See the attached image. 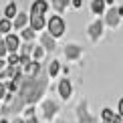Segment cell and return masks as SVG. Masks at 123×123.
Segmentation results:
<instances>
[{
    "label": "cell",
    "mask_w": 123,
    "mask_h": 123,
    "mask_svg": "<svg viewBox=\"0 0 123 123\" xmlns=\"http://www.w3.org/2000/svg\"><path fill=\"white\" fill-rule=\"evenodd\" d=\"M43 53H44V50H43V49H40V47L32 50V55H34V59H40V57H43Z\"/></svg>",
    "instance_id": "d4e9b609"
},
{
    "label": "cell",
    "mask_w": 123,
    "mask_h": 123,
    "mask_svg": "<svg viewBox=\"0 0 123 123\" xmlns=\"http://www.w3.org/2000/svg\"><path fill=\"white\" fill-rule=\"evenodd\" d=\"M55 123H67V121H63V119H59V121H55Z\"/></svg>",
    "instance_id": "4dcf8cb0"
},
{
    "label": "cell",
    "mask_w": 123,
    "mask_h": 123,
    "mask_svg": "<svg viewBox=\"0 0 123 123\" xmlns=\"http://www.w3.org/2000/svg\"><path fill=\"white\" fill-rule=\"evenodd\" d=\"M30 28L32 30H43L44 28V16H40V14H30Z\"/></svg>",
    "instance_id": "52a82bcc"
},
{
    "label": "cell",
    "mask_w": 123,
    "mask_h": 123,
    "mask_svg": "<svg viewBox=\"0 0 123 123\" xmlns=\"http://www.w3.org/2000/svg\"><path fill=\"white\" fill-rule=\"evenodd\" d=\"M99 34H101V22L91 24V26H89V37L95 40V38H99Z\"/></svg>",
    "instance_id": "8fae6325"
},
{
    "label": "cell",
    "mask_w": 123,
    "mask_h": 123,
    "mask_svg": "<svg viewBox=\"0 0 123 123\" xmlns=\"http://www.w3.org/2000/svg\"><path fill=\"white\" fill-rule=\"evenodd\" d=\"M18 65H20V55L10 53V57H8V67H18Z\"/></svg>",
    "instance_id": "ac0fdd59"
},
{
    "label": "cell",
    "mask_w": 123,
    "mask_h": 123,
    "mask_svg": "<svg viewBox=\"0 0 123 123\" xmlns=\"http://www.w3.org/2000/svg\"><path fill=\"white\" fill-rule=\"evenodd\" d=\"M59 69H61V63H59V61H53L50 67H49V75L50 77H57L59 75Z\"/></svg>",
    "instance_id": "e0dca14e"
},
{
    "label": "cell",
    "mask_w": 123,
    "mask_h": 123,
    "mask_svg": "<svg viewBox=\"0 0 123 123\" xmlns=\"http://www.w3.org/2000/svg\"><path fill=\"white\" fill-rule=\"evenodd\" d=\"M22 69H24V75L26 77H34V75H38V71L43 69V67H40L37 61H32V63H28L26 67H22Z\"/></svg>",
    "instance_id": "9c48e42d"
},
{
    "label": "cell",
    "mask_w": 123,
    "mask_h": 123,
    "mask_svg": "<svg viewBox=\"0 0 123 123\" xmlns=\"http://www.w3.org/2000/svg\"><path fill=\"white\" fill-rule=\"evenodd\" d=\"M77 121L79 123H95V117L87 109V101H81L79 107H77Z\"/></svg>",
    "instance_id": "3957f363"
},
{
    "label": "cell",
    "mask_w": 123,
    "mask_h": 123,
    "mask_svg": "<svg viewBox=\"0 0 123 123\" xmlns=\"http://www.w3.org/2000/svg\"><path fill=\"white\" fill-rule=\"evenodd\" d=\"M65 55H67V59L75 61V59L81 55V49H79V47H75V44H69V47H65Z\"/></svg>",
    "instance_id": "30bf717a"
},
{
    "label": "cell",
    "mask_w": 123,
    "mask_h": 123,
    "mask_svg": "<svg viewBox=\"0 0 123 123\" xmlns=\"http://www.w3.org/2000/svg\"><path fill=\"white\" fill-rule=\"evenodd\" d=\"M22 38L26 40V43H30V40L34 38V30H32V28H24V30H22Z\"/></svg>",
    "instance_id": "ffe728a7"
},
{
    "label": "cell",
    "mask_w": 123,
    "mask_h": 123,
    "mask_svg": "<svg viewBox=\"0 0 123 123\" xmlns=\"http://www.w3.org/2000/svg\"><path fill=\"white\" fill-rule=\"evenodd\" d=\"M43 47L47 50H55V38L50 34H43Z\"/></svg>",
    "instance_id": "7c38bea8"
},
{
    "label": "cell",
    "mask_w": 123,
    "mask_h": 123,
    "mask_svg": "<svg viewBox=\"0 0 123 123\" xmlns=\"http://www.w3.org/2000/svg\"><path fill=\"white\" fill-rule=\"evenodd\" d=\"M81 4H83V0H73V6H75V8H79Z\"/></svg>",
    "instance_id": "83f0119b"
},
{
    "label": "cell",
    "mask_w": 123,
    "mask_h": 123,
    "mask_svg": "<svg viewBox=\"0 0 123 123\" xmlns=\"http://www.w3.org/2000/svg\"><path fill=\"white\" fill-rule=\"evenodd\" d=\"M4 44H6V50H10V53H16L18 47H20L16 34H6V38H4Z\"/></svg>",
    "instance_id": "8992f818"
},
{
    "label": "cell",
    "mask_w": 123,
    "mask_h": 123,
    "mask_svg": "<svg viewBox=\"0 0 123 123\" xmlns=\"http://www.w3.org/2000/svg\"><path fill=\"white\" fill-rule=\"evenodd\" d=\"M26 20H28L26 14H16V18H14V28H24Z\"/></svg>",
    "instance_id": "4fadbf2b"
},
{
    "label": "cell",
    "mask_w": 123,
    "mask_h": 123,
    "mask_svg": "<svg viewBox=\"0 0 123 123\" xmlns=\"http://www.w3.org/2000/svg\"><path fill=\"white\" fill-rule=\"evenodd\" d=\"M121 123H123V121H121Z\"/></svg>",
    "instance_id": "d590c367"
},
{
    "label": "cell",
    "mask_w": 123,
    "mask_h": 123,
    "mask_svg": "<svg viewBox=\"0 0 123 123\" xmlns=\"http://www.w3.org/2000/svg\"><path fill=\"white\" fill-rule=\"evenodd\" d=\"M0 34H2V32H0Z\"/></svg>",
    "instance_id": "e575fe53"
},
{
    "label": "cell",
    "mask_w": 123,
    "mask_h": 123,
    "mask_svg": "<svg viewBox=\"0 0 123 123\" xmlns=\"http://www.w3.org/2000/svg\"><path fill=\"white\" fill-rule=\"evenodd\" d=\"M4 16H6L8 20L10 18H14V16H16V4H8V6H6V10H4Z\"/></svg>",
    "instance_id": "2e32d148"
},
{
    "label": "cell",
    "mask_w": 123,
    "mask_h": 123,
    "mask_svg": "<svg viewBox=\"0 0 123 123\" xmlns=\"http://www.w3.org/2000/svg\"><path fill=\"white\" fill-rule=\"evenodd\" d=\"M103 8H105V0H93V4H91V10H93V12L101 14Z\"/></svg>",
    "instance_id": "9a60e30c"
},
{
    "label": "cell",
    "mask_w": 123,
    "mask_h": 123,
    "mask_svg": "<svg viewBox=\"0 0 123 123\" xmlns=\"http://www.w3.org/2000/svg\"><path fill=\"white\" fill-rule=\"evenodd\" d=\"M117 113H119L121 119H123V99H119V111H117Z\"/></svg>",
    "instance_id": "4316f807"
},
{
    "label": "cell",
    "mask_w": 123,
    "mask_h": 123,
    "mask_svg": "<svg viewBox=\"0 0 123 123\" xmlns=\"http://www.w3.org/2000/svg\"><path fill=\"white\" fill-rule=\"evenodd\" d=\"M101 117H103V121H107V123H121V121H123L119 113H113V111L107 109V107L101 111Z\"/></svg>",
    "instance_id": "5b68a950"
},
{
    "label": "cell",
    "mask_w": 123,
    "mask_h": 123,
    "mask_svg": "<svg viewBox=\"0 0 123 123\" xmlns=\"http://www.w3.org/2000/svg\"><path fill=\"white\" fill-rule=\"evenodd\" d=\"M20 50H22V53H20V55H24V57H30V53H32L34 49H32V44H28V43H26V44H24V47L20 49Z\"/></svg>",
    "instance_id": "44dd1931"
},
{
    "label": "cell",
    "mask_w": 123,
    "mask_h": 123,
    "mask_svg": "<svg viewBox=\"0 0 123 123\" xmlns=\"http://www.w3.org/2000/svg\"><path fill=\"white\" fill-rule=\"evenodd\" d=\"M103 123H107V121H103Z\"/></svg>",
    "instance_id": "836d02e7"
},
{
    "label": "cell",
    "mask_w": 123,
    "mask_h": 123,
    "mask_svg": "<svg viewBox=\"0 0 123 123\" xmlns=\"http://www.w3.org/2000/svg\"><path fill=\"white\" fill-rule=\"evenodd\" d=\"M4 97H6V85L0 83V99H4Z\"/></svg>",
    "instance_id": "484cf974"
},
{
    "label": "cell",
    "mask_w": 123,
    "mask_h": 123,
    "mask_svg": "<svg viewBox=\"0 0 123 123\" xmlns=\"http://www.w3.org/2000/svg\"><path fill=\"white\" fill-rule=\"evenodd\" d=\"M6 53H8V50H6V44H4V40H0V59H2Z\"/></svg>",
    "instance_id": "cb8c5ba5"
},
{
    "label": "cell",
    "mask_w": 123,
    "mask_h": 123,
    "mask_svg": "<svg viewBox=\"0 0 123 123\" xmlns=\"http://www.w3.org/2000/svg\"><path fill=\"white\" fill-rule=\"evenodd\" d=\"M59 103L55 99H44L43 101V115H44V119H53L55 115L59 113Z\"/></svg>",
    "instance_id": "7a4b0ae2"
},
{
    "label": "cell",
    "mask_w": 123,
    "mask_h": 123,
    "mask_svg": "<svg viewBox=\"0 0 123 123\" xmlns=\"http://www.w3.org/2000/svg\"><path fill=\"white\" fill-rule=\"evenodd\" d=\"M0 123H8V121H6V119H0Z\"/></svg>",
    "instance_id": "1f68e13d"
},
{
    "label": "cell",
    "mask_w": 123,
    "mask_h": 123,
    "mask_svg": "<svg viewBox=\"0 0 123 123\" xmlns=\"http://www.w3.org/2000/svg\"><path fill=\"white\" fill-rule=\"evenodd\" d=\"M117 20H119V12H117V10H111V12L107 14V24H109V26H115Z\"/></svg>",
    "instance_id": "5bb4252c"
},
{
    "label": "cell",
    "mask_w": 123,
    "mask_h": 123,
    "mask_svg": "<svg viewBox=\"0 0 123 123\" xmlns=\"http://www.w3.org/2000/svg\"><path fill=\"white\" fill-rule=\"evenodd\" d=\"M71 93H73L71 81L69 79H61V83H59V95H61V99H69Z\"/></svg>",
    "instance_id": "277c9868"
},
{
    "label": "cell",
    "mask_w": 123,
    "mask_h": 123,
    "mask_svg": "<svg viewBox=\"0 0 123 123\" xmlns=\"http://www.w3.org/2000/svg\"><path fill=\"white\" fill-rule=\"evenodd\" d=\"M47 8H49V4L44 2V0H37V2L32 4V8H30V14H40V16H44Z\"/></svg>",
    "instance_id": "ba28073f"
},
{
    "label": "cell",
    "mask_w": 123,
    "mask_h": 123,
    "mask_svg": "<svg viewBox=\"0 0 123 123\" xmlns=\"http://www.w3.org/2000/svg\"><path fill=\"white\" fill-rule=\"evenodd\" d=\"M28 63H32V61H30V57H24V55H20V65H22V67H26Z\"/></svg>",
    "instance_id": "603a6c76"
},
{
    "label": "cell",
    "mask_w": 123,
    "mask_h": 123,
    "mask_svg": "<svg viewBox=\"0 0 123 123\" xmlns=\"http://www.w3.org/2000/svg\"><path fill=\"white\" fill-rule=\"evenodd\" d=\"M63 32H65L63 18H61V16H53V18L49 20V34L53 38H57V37H63Z\"/></svg>",
    "instance_id": "6da1fadb"
},
{
    "label": "cell",
    "mask_w": 123,
    "mask_h": 123,
    "mask_svg": "<svg viewBox=\"0 0 123 123\" xmlns=\"http://www.w3.org/2000/svg\"><path fill=\"white\" fill-rule=\"evenodd\" d=\"M105 2H109V4H111V2H113V0H105Z\"/></svg>",
    "instance_id": "d6a6232c"
},
{
    "label": "cell",
    "mask_w": 123,
    "mask_h": 123,
    "mask_svg": "<svg viewBox=\"0 0 123 123\" xmlns=\"http://www.w3.org/2000/svg\"><path fill=\"white\" fill-rule=\"evenodd\" d=\"M12 123H26V121H24V119H14Z\"/></svg>",
    "instance_id": "f1b7e54d"
},
{
    "label": "cell",
    "mask_w": 123,
    "mask_h": 123,
    "mask_svg": "<svg viewBox=\"0 0 123 123\" xmlns=\"http://www.w3.org/2000/svg\"><path fill=\"white\" fill-rule=\"evenodd\" d=\"M10 28H12V24H10L8 18L0 20V32H10Z\"/></svg>",
    "instance_id": "d6986e66"
},
{
    "label": "cell",
    "mask_w": 123,
    "mask_h": 123,
    "mask_svg": "<svg viewBox=\"0 0 123 123\" xmlns=\"http://www.w3.org/2000/svg\"><path fill=\"white\" fill-rule=\"evenodd\" d=\"M67 2H69V0H55V8H57V10H63V8L67 6Z\"/></svg>",
    "instance_id": "7402d4cb"
},
{
    "label": "cell",
    "mask_w": 123,
    "mask_h": 123,
    "mask_svg": "<svg viewBox=\"0 0 123 123\" xmlns=\"http://www.w3.org/2000/svg\"><path fill=\"white\" fill-rule=\"evenodd\" d=\"M2 69H4V61L0 59V71H2Z\"/></svg>",
    "instance_id": "f546056e"
}]
</instances>
